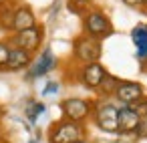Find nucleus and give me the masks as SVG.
I'll use <instances>...</instances> for the list:
<instances>
[{"label":"nucleus","mask_w":147,"mask_h":143,"mask_svg":"<svg viewBox=\"0 0 147 143\" xmlns=\"http://www.w3.org/2000/svg\"><path fill=\"white\" fill-rule=\"evenodd\" d=\"M83 32L93 36V38H107L113 34V24H111V18L99 10V8H89L85 14H83Z\"/></svg>","instance_id":"nucleus-1"},{"label":"nucleus","mask_w":147,"mask_h":143,"mask_svg":"<svg viewBox=\"0 0 147 143\" xmlns=\"http://www.w3.org/2000/svg\"><path fill=\"white\" fill-rule=\"evenodd\" d=\"M103 55V45L99 38H93L89 34H79L73 42V59L79 65H89V63H99Z\"/></svg>","instance_id":"nucleus-2"},{"label":"nucleus","mask_w":147,"mask_h":143,"mask_svg":"<svg viewBox=\"0 0 147 143\" xmlns=\"http://www.w3.org/2000/svg\"><path fill=\"white\" fill-rule=\"evenodd\" d=\"M117 113H119V105L111 103L109 99H101L97 103H93V121L95 125L105 131V133H119V123H117Z\"/></svg>","instance_id":"nucleus-3"},{"label":"nucleus","mask_w":147,"mask_h":143,"mask_svg":"<svg viewBox=\"0 0 147 143\" xmlns=\"http://www.w3.org/2000/svg\"><path fill=\"white\" fill-rule=\"evenodd\" d=\"M83 137H85V125L77 121H69V119L55 123L49 131L51 143H77Z\"/></svg>","instance_id":"nucleus-4"},{"label":"nucleus","mask_w":147,"mask_h":143,"mask_svg":"<svg viewBox=\"0 0 147 143\" xmlns=\"http://www.w3.org/2000/svg\"><path fill=\"white\" fill-rule=\"evenodd\" d=\"M61 111H63L65 119L85 123L93 113V103L83 99V97H69V99L61 101Z\"/></svg>","instance_id":"nucleus-5"},{"label":"nucleus","mask_w":147,"mask_h":143,"mask_svg":"<svg viewBox=\"0 0 147 143\" xmlns=\"http://www.w3.org/2000/svg\"><path fill=\"white\" fill-rule=\"evenodd\" d=\"M42 38H45V30L40 24H36L32 28H26V30L12 32L8 42H10V47H18V49H24L28 53H36L42 45Z\"/></svg>","instance_id":"nucleus-6"},{"label":"nucleus","mask_w":147,"mask_h":143,"mask_svg":"<svg viewBox=\"0 0 147 143\" xmlns=\"http://www.w3.org/2000/svg\"><path fill=\"white\" fill-rule=\"evenodd\" d=\"M57 67V57H55V53H53V49H45L32 63H30V67H28V73H26V79L28 81H34V79H40V77H45L47 73H51L53 69Z\"/></svg>","instance_id":"nucleus-7"},{"label":"nucleus","mask_w":147,"mask_h":143,"mask_svg":"<svg viewBox=\"0 0 147 143\" xmlns=\"http://www.w3.org/2000/svg\"><path fill=\"white\" fill-rule=\"evenodd\" d=\"M143 95H145V89H143L141 83H137V81H121V79H119V85H117V89L113 93L115 101L121 103V105H131L137 99H141Z\"/></svg>","instance_id":"nucleus-8"},{"label":"nucleus","mask_w":147,"mask_h":143,"mask_svg":"<svg viewBox=\"0 0 147 143\" xmlns=\"http://www.w3.org/2000/svg\"><path fill=\"white\" fill-rule=\"evenodd\" d=\"M107 73H109V71H107L101 63L81 65V69H79V81H81L87 89L97 91V87L101 85V81L105 79V75H107Z\"/></svg>","instance_id":"nucleus-9"},{"label":"nucleus","mask_w":147,"mask_h":143,"mask_svg":"<svg viewBox=\"0 0 147 143\" xmlns=\"http://www.w3.org/2000/svg\"><path fill=\"white\" fill-rule=\"evenodd\" d=\"M32 63V53L24 51V49H18V47H10V53H8V61L4 65V71H10V73H16V71H24L28 69Z\"/></svg>","instance_id":"nucleus-10"},{"label":"nucleus","mask_w":147,"mask_h":143,"mask_svg":"<svg viewBox=\"0 0 147 143\" xmlns=\"http://www.w3.org/2000/svg\"><path fill=\"white\" fill-rule=\"evenodd\" d=\"M32 26H36V16H34L32 8L24 6V4L16 6L14 8V18H12V32H20V30H26V28H32Z\"/></svg>","instance_id":"nucleus-11"},{"label":"nucleus","mask_w":147,"mask_h":143,"mask_svg":"<svg viewBox=\"0 0 147 143\" xmlns=\"http://www.w3.org/2000/svg\"><path fill=\"white\" fill-rule=\"evenodd\" d=\"M139 113L133 111L129 105H119L117 113V123H119V133H135L137 123H139Z\"/></svg>","instance_id":"nucleus-12"},{"label":"nucleus","mask_w":147,"mask_h":143,"mask_svg":"<svg viewBox=\"0 0 147 143\" xmlns=\"http://www.w3.org/2000/svg\"><path fill=\"white\" fill-rule=\"evenodd\" d=\"M14 8L8 2H0V30L12 32V18H14Z\"/></svg>","instance_id":"nucleus-13"},{"label":"nucleus","mask_w":147,"mask_h":143,"mask_svg":"<svg viewBox=\"0 0 147 143\" xmlns=\"http://www.w3.org/2000/svg\"><path fill=\"white\" fill-rule=\"evenodd\" d=\"M117 85H119V79H117L115 75L107 73V75H105V79L101 81V85L97 87V93H99L103 99H109V97H113V93H115Z\"/></svg>","instance_id":"nucleus-14"},{"label":"nucleus","mask_w":147,"mask_h":143,"mask_svg":"<svg viewBox=\"0 0 147 143\" xmlns=\"http://www.w3.org/2000/svg\"><path fill=\"white\" fill-rule=\"evenodd\" d=\"M45 111H47V105L40 103V101H28L26 107H24V115H26V119H28L30 123H36V119H38Z\"/></svg>","instance_id":"nucleus-15"},{"label":"nucleus","mask_w":147,"mask_h":143,"mask_svg":"<svg viewBox=\"0 0 147 143\" xmlns=\"http://www.w3.org/2000/svg\"><path fill=\"white\" fill-rule=\"evenodd\" d=\"M131 40L135 47H141L147 42V24H137L131 28Z\"/></svg>","instance_id":"nucleus-16"},{"label":"nucleus","mask_w":147,"mask_h":143,"mask_svg":"<svg viewBox=\"0 0 147 143\" xmlns=\"http://www.w3.org/2000/svg\"><path fill=\"white\" fill-rule=\"evenodd\" d=\"M69 10L83 16L89 10V2H83V0H69Z\"/></svg>","instance_id":"nucleus-17"},{"label":"nucleus","mask_w":147,"mask_h":143,"mask_svg":"<svg viewBox=\"0 0 147 143\" xmlns=\"http://www.w3.org/2000/svg\"><path fill=\"white\" fill-rule=\"evenodd\" d=\"M8 53H10V42L8 40H0V71L4 69V65L8 61Z\"/></svg>","instance_id":"nucleus-18"},{"label":"nucleus","mask_w":147,"mask_h":143,"mask_svg":"<svg viewBox=\"0 0 147 143\" xmlns=\"http://www.w3.org/2000/svg\"><path fill=\"white\" fill-rule=\"evenodd\" d=\"M135 135H137V139H147V115H141V117H139Z\"/></svg>","instance_id":"nucleus-19"},{"label":"nucleus","mask_w":147,"mask_h":143,"mask_svg":"<svg viewBox=\"0 0 147 143\" xmlns=\"http://www.w3.org/2000/svg\"><path fill=\"white\" fill-rule=\"evenodd\" d=\"M133 111H137L139 115H147V95H143L141 99H137L135 103H131L129 105Z\"/></svg>","instance_id":"nucleus-20"},{"label":"nucleus","mask_w":147,"mask_h":143,"mask_svg":"<svg viewBox=\"0 0 147 143\" xmlns=\"http://www.w3.org/2000/svg\"><path fill=\"white\" fill-rule=\"evenodd\" d=\"M61 91V85L57 83V81H49L47 85H45V89H42V97H53V95H57Z\"/></svg>","instance_id":"nucleus-21"},{"label":"nucleus","mask_w":147,"mask_h":143,"mask_svg":"<svg viewBox=\"0 0 147 143\" xmlns=\"http://www.w3.org/2000/svg\"><path fill=\"white\" fill-rule=\"evenodd\" d=\"M121 2H123L125 6H131V8H139V6H143V0H121Z\"/></svg>","instance_id":"nucleus-22"},{"label":"nucleus","mask_w":147,"mask_h":143,"mask_svg":"<svg viewBox=\"0 0 147 143\" xmlns=\"http://www.w3.org/2000/svg\"><path fill=\"white\" fill-rule=\"evenodd\" d=\"M77 143H89V141H87V139L83 137V139H81V141H77Z\"/></svg>","instance_id":"nucleus-23"},{"label":"nucleus","mask_w":147,"mask_h":143,"mask_svg":"<svg viewBox=\"0 0 147 143\" xmlns=\"http://www.w3.org/2000/svg\"><path fill=\"white\" fill-rule=\"evenodd\" d=\"M141 67H143V69H145V71H147V63H143V65H141Z\"/></svg>","instance_id":"nucleus-24"},{"label":"nucleus","mask_w":147,"mask_h":143,"mask_svg":"<svg viewBox=\"0 0 147 143\" xmlns=\"http://www.w3.org/2000/svg\"><path fill=\"white\" fill-rule=\"evenodd\" d=\"M143 6H147V0H143Z\"/></svg>","instance_id":"nucleus-25"},{"label":"nucleus","mask_w":147,"mask_h":143,"mask_svg":"<svg viewBox=\"0 0 147 143\" xmlns=\"http://www.w3.org/2000/svg\"><path fill=\"white\" fill-rule=\"evenodd\" d=\"M83 2H91V0H83Z\"/></svg>","instance_id":"nucleus-26"},{"label":"nucleus","mask_w":147,"mask_h":143,"mask_svg":"<svg viewBox=\"0 0 147 143\" xmlns=\"http://www.w3.org/2000/svg\"><path fill=\"white\" fill-rule=\"evenodd\" d=\"M30 143H36V141H30Z\"/></svg>","instance_id":"nucleus-27"}]
</instances>
